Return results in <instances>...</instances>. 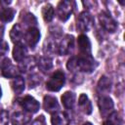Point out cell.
Here are the masks:
<instances>
[{"label":"cell","mask_w":125,"mask_h":125,"mask_svg":"<svg viewBox=\"0 0 125 125\" xmlns=\"http://www.w3.org/2000/svg\"><path fill=\"white\" fill-rule=\"evenodd\" d=\"M96 65L97 63L91 55L89 56L80 55L77 57H71L66 63V67L69 71L78 70V71H83L87 73L94 71V69L96 68Z\"/></svg>","instance_id":"cell-1"},{"label":"cell","mask_w":125,"mask_h":125,"mask_svg":"<svg viewBox=\"0 0 125 125\" xmlns=\"http://www.w3.org/2000/svg\"><path fill=\"white\" fill-rule=\"evenodd\" d=\"M65 82V75L62 70L55 71L46 83V89L51 92H58L62 89Z\"/></svg>","instance_id":"cell-2"},{"label":"cell","mask_w":125,"mask_h":125,"mask_svg":"<svg viewBox=\"0 0 125 125\" xmlns=\"http://www.w3.org/2000/svg\"><path fill=\"white\" fill-rule=\"evenodd\" d=\"M74 7H75L74 1H69V0L61 1L57 6V15L59 19L62 21H67L74 10Z\"/></svg>","instance_id":"cell-3"},{"label":"cell","mask_w":125,"mask_h":125,"mask_svg":"<svg viewBox=\"0 0 125 125\" xmlns=\"http://www.w3.org/2000/svg\"><path fill=\"white\" fill-rule=\"evenodd\" d=\"M94 21H94L93 16L89 12L84 11V12L80 13L79 16L77 17V20H76L77 29L82 32L89 31L94 26Z\"/></svg>","instance_id":"cell-4"},{"label":"cell","mask_w":125,"mask_h":125,"mask_svg":"<svg viewBox=\"0 0 125 125\" xmlns=\"http://www.w3.org/2000/svg\"><path fill=\"white\" fill-rule=\"evenodd\" d=\"M99 21L101 25L108 32H114L117 28V22L111 17V15L105 11H103L99 15Z\"/></svg>","instance_id":"cell-5"},{"label":"cell","mask_w":125,"mask_h":125,"mask_svg":"<svg viewBox=\"0 0 125 125\" xmlns=\"http://www.w3.org/2000/svg\"><path fill=\"white\" fill-rule=\"evenodd\" d=\"M19 104L28 113H36L40 108L38 101L31 96H24L23 98H21L19 100Z\"/></svg>","instance_id":"cell-6"},{"label":"cell","mask_w":125,"mask_h":125,"mask_svg":"<svg viewBox=\"0 0 125 125\" xmlns=\"http://www.w3.org/2000/svg\"><path fill=\"white\" fill-rule=\"evenodd\" d=\"M1 72L2 75L6 78H15L19 76L20 69L19 67L12 64L9 59H4L3 62H1Z\"/></svg>","instance_id":"cell-7"},{"label":"cell","mask_w":125,"mask_h":125,"mask_svg":"<svg viewBox=\"0 0 125 125\" xmlns=\"http://www.w3.org/2000/svg\"><path fill=\"white\" fill-rule=\"evenodd\" d=\"M73 47V36L66 34L61 40V42L57 46V53L61 56H65L70 53Z\"/></svg>","instance_id":"cell-8"},{"label":"cell","mask_w":125,"mask_h":125,"mask_svg":"<svg viewBox=\"0 0 125 125\" xmlns=\"http://www.w3.org/2000/svg\"><path fill=\"white\" fill-rule=\"evenodd\" d=\"M23 37H24V40H25L26 44L29 47L34 48L36 46V44L39 42V39H40V31L35 26L28 27L26 29V31L24 32Z\"/></svg>","instance_id":"cell-9"},{"label":"cell","mask_w":125,"mask_h":125,"mask_svg":"<svg viewBox=\"0 0 125 125\" xmlns=\"http://www.w3.org/2000/svg\"><path fill=\"white\" fill-rule=\"evenodd\" d=\"M30 120H31V115L26 111L14 112L11 117V122L13 125H26Z\"/></svg>","instance_id":"cell-10"},{"label":"cell","mask_w":125,"mask_h":125,"mask_svg":"<svg viewBox=\"0 0 125 125\" xmlns=\"http://www.w3.org/2000/svg\"><path fill=\"white\" fill-rule=\"evenodd\" d=\"M98 104H99L100 111H101L102 115H104V116L108 115L110 113V111L113 109V101L111 98H109L107 96H103L99 100Z\"/></svg>","instance_id":"cell-11"},{"label":"cell","mask_w":125,"mask_h":125,"mask_svg":"<svg viewBox=\"0 0 125 125\" xmlns=\"http://www.w3.org/2000/svg\"><path fill=\"white\" fill-rule=\"evenodd\" d=\"M43 107L44 109L49 112V113H55L57 111H59V103L57 101V99L53 96H45L44 97V100H43Z\"/></svg>","instance_id":"cell-12"},{"label":"cell","mask_w":125,"mask_h":125,"mask_svg":"<svg viewBox=\"0 0 125 125\" xmlns=\"http://www.w3.org/2000/svg\"><path fill=\"white\" fill-rule=\"evenodd\" d=\"M77 43L81 55H85V56L91 55V42L86 35L84 34L79 35L77 39Z\"/></svg>","instance_id":"cell-13"},{"label":"cell","mask_w":125,"mask_h":125,"mask_svg":"<svg viewBox=\"0 0 125 125\" xmlns=\"http://www.w3.org/2000/svg\"><path fill=\"white\" fill-rule=\"evenodd\" d=\"M26 54H27V50L23 44L21 43L15 44V47L13 49V58L16 62H21L26 58Z\"/></svg>","instance_id":"cell-14"},{"label":"cell","mask_w":125,"mask_h":125,"mask_svg":"<svg viewBox=\"0 0 125 125\" xmlns=\"http://www.w3.org/2000/svg\"><path fill=\"white\" fill-rule=\"evenodd\" d=\"M111 89V80L106 76H102L98 82L97 90L101 95L107 94Z\"/></svg>","instance_id":"cell-15"},{"label":"cell","mask_w":125,"mask_h":125,"mask_svg":"<svg viewBox=\"0 0 125 125\" xmlns=\"http://www.w3.org/2000/svg\"><path fill=\"white\" fill-rule=\"evenodd\" d=\"M15 10L8 6H1L0 7V21L3 22L11 21L15 17Z\"/></svg>","instance_id":"cell-16"},{"label":"cell","mask_w":125,"mask_h":125,"mask_svg":"<svg viewBox=\"0 0 125 125\" xmlns=\"http://www.w3.org/2000/svg\"><path fill=\"white\" fill-rule=\"evenodd\" d=\"M22 37H23L22 28H21V24L16 23L15 25H13V27L10 31V38L15 44H18V43H21Z\"/></svg>","instance_id":"cell-17"},{"label":"cell","mask_w":125,"mask_h":125,"mask_svg":"<svg viewBox=\"0 0 125 125\" xmlns=\"http://www.w3.org/2000/svg\"><path fill=\"white\" fill-rule=\"evenodd\" d=\"M78 106L86 114H90L92 112V104H91L90 100L88 99L87 95H85V94H81L79 96V99H78Z\"/></svg>","instance_id":"cell-18"},{"label":"cell","mask_w":125,"mask_h":125,"mask_svg":"<svg viewBox=\"0 0 125 125\" xmlns=\"http://www.w3.org/2000/svg\"><path fill=\"white\" fill-rule=\"evenodd\" d=\"M62 103L65 108H72L75 103V94L70 91H66L62 96Z\"/></svg>","instance_id":"cell-19"},{"label":"cell","mask_w":125,"mask_h":125,"mask_svg":"<svg viewBox=\"0 0 125 125\" xmlns=\"http://www.w3.org/2000/svg\"><path fill=\"white\" fill-rule=\"evenodd\" d=\"M11 87L16 94L22 93L24 90V79L20 75L13 78V80L11 81Z\"/></svg>","instance_id":"cell-20"},{"label":"cell","mask_w":125,"mask_h":125,"mask_svg":"<svg viewBox=\"0 0 125 125\" xmlns=\"http://www.w3.org/2000/svg\"><path fill=\"white\" fill-rule=\"evenodd\" d=\"M38 67L42 72H47L53 67V61L49 57H41L37 62Z\"/></svg>","instance_id":"cell-21"},{"label":"cell","mask_w":125,"mask_h":125,"mask_svg":"<svg viewBox=\"0 0 125 125\" xmlns=\"http://www.w3.org/2000/svg\"><path fill=\"white\" fill-rule=\"evenodd\" d=\"M42 16L45 21H51L54 19L55 16V10L54 7L51 4H46L42 9Z\"/></svg>","instance_id":"cell-22"},{"label":"cell","mask_w":125,"mask_h":125,"mask_svg":"<svg viewBox=\"0 0 125 125\" xmlns=\"http://www.w3.org/2000/svg\"><path fill=\"white\" fill-rule=\"evenodd\" d=\"M21 66L19 67V69L22 72H26L28 70H31L35 64V61H34V58L33 57H28V58H25L21 62Z\"/></svg>","instance_id":"cell-23"},{"label":"cell","mask_w":125,"mask_h":125,"mask_svg":"<svg viewBox=\"0 0 125 125\" xmlns=\"http://www.w3.org/2000/svg\"><path fill=\"white\" fill-rule=\"evenodd\" d=\"M64 122V115L62 112H55L52 114L51 117V123L52 125H62Z\"/></svg>","instance_id":"cell-24"},{"label":"cell","mask_w":125,"mask_h":125,"mask_svg":"<svg viewBox=\"0 0 125 125\" xmlns=\"http://www.w3.org/2000/svg\"><path fill=\"white\" fill-rule=\"evenodd\" d=\"M21 20L23 21V22H24L25 24H28L29 27H31L32 24H36V19H35L34 16H33L32 14H30V13H26V14L21 18Z\"/></svg>","instance_id":"cell-25"},{"label":"cell","mask_w":125,"mask_h":125,"mask_svg":"<svg viewBox=\"0 0 125 125\" xmlns=\"http://www.w3.org/2000/svg\"><path fill=\"white\" fill-rule=\"evenodd\" d=\"M40 83V77L37 74H32L29 78H28V85L29 87H35L36 85H38Z\"/></svg>","instance_id":"cell-26"},{"label":"cell","mask_w":125,"mask_h":125,"mask_svg":"<svg viewBox=\"0 0 125 125\" xmlns=\"http://www.w3.org/2000/svg\"><path fill=\"white\" fill-rule=\"evenodd\" d=\"M9 123V113L6 110L0 111V125H8Z\"/></svg>","instance_id":"cell-27"},{"label":"cell","mask_w":125,"mask_h":125,"mask_svg":"<svg viewBox=\"0 0 125 125\" xmlns=\"http://www.w3.org/2000/svg\"><path fill=\"white\" fill-rule=\"evenodd\" d=\"M9 51V45L6 41L4 40H0V57L4 56L5 54H7V52Z\"/></svg>","instance_id":"cell-28"},{"label":"cell","mask_w":125,"mask_h":125,"mask_svg":"<svg viewBox=\"0 0 125 125\" xmlns=\"http://www.w3.org/2000/svg\"><path fill=\"white\" fill-rule=\"evenodd\" d=\"M31 125H46V121H45V118L43 115H40L39 117H37Z\"/></svg>","instance_id":"cell-29"},{"label":"cell","mask_w":125,"mask_h":125,"mask_svg":"<svg viewBox=\"0 0 125 125\" xmlns=\"http://www.w3.org/2000/svg\"><path fill=\"white\" fill-rule=\"evenodd\" d=\"M3 34H4V27H3L2 25H0V40L2 39Z\"/></svg>","instance_id":"cell-30"},{"label":"cell","mask_w":125,"mask_h":125,"mask_svg":"<svg viewBox=\"0 0 125 125\" xmlns=\"http://www.w3.org/2000/svg\"><path fill=\"white\" fill-rule=\"evenodd\" d=\"M103 125H113L109 120H106V121H104V123H103Z\"/></svg>","instance_id":"cell-31"},{"label":"cell","mask_w":125,"mask_h":125,"mask_svg":"<svg viewBox=\"0 0 125 125\" xmlns=\"http://www.w3.org/2000/svg\"><path fill=\"white\" fill-rule=\"evenodd\" d=\"M82 125H92V123H91V122H85V123H83Z\"/></svg>","instance_id":"cell-32"},{"label":"cell","mask_w":125,"mask_h":125,"mask_svg":"<svg viewBox=\"0 0 125 125\" xmlns=\"http://www.w3.org/2000/svg\"><path fill=\"white\" fill-rule=\"evenodd\" d=\"M1 96H2V90H1V87H0V99H1Z\"/></svg>","instance_id":"cell-33"}]
</instances>
